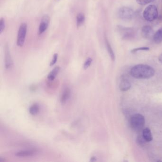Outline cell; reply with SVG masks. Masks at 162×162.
<instances>
[{
  "instance_id": "cell-1",
  "label": "cell",
  "mask_w": 162,
  "mask_h": 162,
  "mask_svg": "<svg viewBox=\"0 0 162 162\" xmlns=\"http://www.w3.org/2000/svg\"><path fill=\"white\" fill-rule=\"evenodd\" d=\"M154 69L148 65H136L130 70L131 75L137 79H148L154 75Z\"/></svg>"
},
{
  "instance_id": "cell-2",
  "label": "cell",
  "mask_w": 162,
  "mask_h": 162,
  "mask_svg": "<svg viewBox=\"0 0 162 162\" xmlns=\"http://www.w3.org/2000/svg\"><path fill=\"white\" fill-rule=\"evenodd\" d=\"M145 124V117L141 114H136L131 117L130 125L131 128L134 130H140L144 127Z\"/></svg>"
},
{
  "instance_id": "cell-3",
  "label": "cell",
  "mask_w": 162,
  "mask_h": 162,
  "mask_svg": "<svg viewBox=\"0 0 162 162\" xmlns=\"http://www.w3.org/2000/svg\"><path fill=\"white\" fill-rule=\"evenodd\" d=\"M158 16V10L154 5H149L146 7L143 12V17L148 21H154Z\"/></svg>"
},
{
  "instance_id": "cell-4",
  "label": "cell",
  "mask_w": 162,
  "mask_h": 162,
  "mask_svg": "<svg viewBox=\"0 0 162 162\" xmlns=\"http://www.w3.org/2000/svg\"><path fill=\"white\" fill-rule=\"evenodd\" d=\"M118 15L119 18L124 21H129L133 19L134 15V11L127 7H122L119 9Z\"/></svg>"
},
{
  "instance_id": "cell-5",
  "label": "cell",
  "mask_w": 162,
  "mask_h": 162,
  "mask_svg": "<svg viewBox=\"0 0 162 162\" xmlns=\"http://www.w3.org/2000/svg\"><path fill=\"white\" fill-rule=\"evenodd\" d=\"M27 31V25L23 23L20 25L18 32L17 45L19 47L23 46L25 42V37Z\"/></svg>"
},
{
  "instance_id": "cell-6",
  "label": "cell",
  "mask_w": 162,
  "mask_h": 162,
  "mask_svg": "<svg viewBox=\"0 0 162 162\" xmlns=\"http://www.w3.org/2000/svg\"><path fill=\"white\" fill-rule=\"evenodd\" d=\"M119 32L122 33V38L124 40H131L134 35V30L133 28H127L119 26Z\"/></svg>"
},
{
  "instance_id": "cell-7",
  "label": "cell",
  "mask_w": 162,
  "mask_h": 162,
  "mask_svg": "<svg viewBox=\"0 0 162 162\" xmlns=\"http://www.w3.org/2000/svg\"><path fill=\"white\" fill-rule=\"evenodd\" d=\"M50 22V16L48 14L44 15L41 20L39 29V34H42L47 30L49 26Z\"/></svg>"
},
{
  "instance_id": "cell-8",
  "label": "cell",
  "mask_w": 162,
  "mask_h": 162,
  "mask_svg": "<svg viewBox=\"0 0 162 162\" xmlns=\"http://www.w3.org/2000/svg\"><path fill=\"white\" fill-rule=\"evenodd\" d=\"M4 53H5V67L7 70L11 69L12 66V61L11 57V53L10 52L8 44H6L4 47Z\"/></svg>"
},
{
  "instance_id": "cell-9",
  "label": "cell",
  "mask_w": 162,
  "mask_h": 162,
  "mask_svg": "<svg viewBox=\"0 0 162 162\" xmlns=\"http://www.w3.org/2000/svg\"><path fill=\"white\" fill-rule=\"evenodd\" d=\"M154 33L153 28L149 25H145L141 29V35L146 39L153 38Z\"/></svg>"
},
{
  "instance_id": "cell-10",
  "label": "cell",
  "mask_w": 162,
  "mask_h": 162,
  "mask_svg": "<svg viewBox=\"0 0 162 162\" xmlns=\"http://www.w3.org/2000/svg\"><path fill=\"white\" fill-rule=\"evenodd\" d=\"M38 151L36 149H32L21 150L15 154L16 156L19 157H26L33 156L38 154Z\"/></svg>"
},
{
  "instance_id": "cell-11",
  "label": "cell",
  "mask_w": 162,
  "mask_h": 162,
  "mask_svg": "<svg viewBox=\"0 0 162 162\" xmlns=\"http://www.w3.org/2000/svg\"><path fill=\"white\" fill-rule=\"evenodd\" d=\"M71 96V90L69 88H66L64 90L61 98V102L64 104L67 102Z\"/></svg>"
},
{
  "instance_id": "cell-12",
  "label": "cell",
  "mask_w": 162,
  "mask_h": 162,
  "mask_svg": "<svg viewBox=\"0 0 162 162\" xmlns=\"http://www.w3.org/2000/svg\"><path fill=\"white\" fill-rule=\"evenodd\" d=\"M143 137L144 138L145 141L149 142L153 140V137L151 131L149 128H145L143 130Z\"/></svg>"
},
{
  "instance_id": "cell-13",
  "label": "cell",
  "mask_w": 162,
  "mask_h": 162,
  "mask_svg": "<svg viewBox=\"0 0 162 162\" xmlns=\"http://www.w3.org/2000/svg\"><path fill=\"white\" fill-rule=\"evenodd\" d=\"M131 84L130 82L127 79H123L119 85L120 90L122 91H128L131 88Z\"/></svg>"
},
{
  "instance_id": "cell-14",
  "label": "cell",
  "mask_w": 162,
  "mask_h": 162,
  "mask_svg": "<svg viewBox=\"0 0 162 162\" xmlns=\"http://www.w3.org/2000/svg\"><path fill=\"white\" fill-rule=\"evenodd\" d=\"M153 39L156 43L159 44L162 42V28L159 29L154 33Z\"/></svg>"
},
{
  "instance_id": "cell-15",
  "label": "cell",
  "mask_w": 162,
  "mask_h": 162,
  "mask_svg": "<svg viewBox=\"0 0 162 162\" xmlns=\"http://www.w3.org/2000/svg\"><path fill=\"white\" fill-rule=\"evenodd\" d=\"M59 70H60V68L59 66H57L54 68L48 76V79L50 81H53L55 79L58 73H59Z\"/></svg>"
},
{
  "instance_id": "cell-16",
  "label": "cell",
  "mask_w": 162,
  "mask_h": 162,
  "mask_svg": "<svg viewBox=\"0 0 162 162\" xmlns=\"http://www.w3.org/2000/svg\"><path fill=\"white\" fill-rule=\"evenodd\" d=\"M40 110V105L37 103L32 105L29 108V113L32 116H36L39 113Z\"/></svg>"
},
{
  "instance_id": "cell-17",
  "label": "cell",
  "mask_w": 162,
  "mask_h": 162,
  "mask_svg": "<svg viewBox=\"0 0 162 162\" xmlns=\"http://www.w3.org/2000/svg\"><path fill=\"white\" fill-rule=\"evenodd\" d=\"M105 44H106V47H107V50L108 52L109 55L111 59H112V61H114L115 59V56L114 52L113 50L112 49V47L111 46L110 42L108 41V40L107 39V38H105Z\"/></svg>"
},
{
  "instance_id": "cell-18",
  "label": "cell",
  "mask_w": 162,
  "mask_h": 162,
  "mask_svg": "<svg viewBox=\"0 0 162 162\" xmlns=\"http://www.w3.org/2000/svg\"><path fill=\"white\" fill-rule=\"evenodd\" d=\"M85 20V16L83 13H79L77 16V26L79 28L83 25Z\"/></svg>"
},
{
  "instance_id": "cell-19",
  "label": "cell",
  "mask_w": 162,
  "mask_h": 162,
  "mask_svg": "<svg viewBox=\"0 0 162 162\" xmlns=\"http://www.w3.org/2000/svg\"><path fill=\"white\" fill-rule=\"evenodd\" d=\"M150 50L149 47H142L136 48H134L131 50V52L132 53H135L139 51H148Z\"/></svg>"
},
{
  "instance_id": "cell-20",
  "label": "cell",
  "mask_w": 162,
  "mask_h": 162,
  "mask_svg": "<svg viewBox=\"0 0 162 162\" xmlns=\"http://www.w3.org/2000/svg\"><path fill=\"white\" fill-rule=\"evenodd\" d=\"M6 27V21L4 18H1L0 19V34H1L4 31Z\"/></svg>"
},
{
  "instance_id": "cell-21",
  "label": "cell",
  "mask_w": 162,
  "mask_h": 162,
  "mask_svg": "<svg viewBox=\"0 0 162 162\" xmlns=\"http://www.w3.org/2000/svg\"><path fill=\"white\" fill-rule=\"evenodd\" d=\"M93 59L92 58H88V59L86 60V61L85 62L84 65H83V68L84 70H87L90 67V66L91 65V64L92 63Z\"/></svg>"
},
{
  "instance_id": "cell-22",
  "label": "cell",
  "mask_w": 162,
  "mask_h": 162,
  "mask_svg": "<svg viewBox=\"0 0 162 162\" xmlns=\"http://www.w3.org/2000/svg\"><path fill=\"white\" fill-rule=\"evenodd\" d=\"M154 1V0H136L137 3L141 6H145L146 4H149Z\"/></svg>"
},
{
  "instance_id": "cell-23",
  "label": "cell",
  "mask_w": 162,
  "mask_h": 162,
  "mask_svg": "<svg viewBox=\"0 0 162 162\" xmlns=\"http://www.w3.org/2000/svg\"><path fill=\"white\" fill-rule=\"evenodd\" d=\"M58 54L57 53H55L52 59V61L50 62V66H52L54 65L57 62V59H58Z\"/></svg>"
},
{
  "instance_id": "cell-24",
  "label": "cell",
  "mask_w": 162,
  "mask_h": 162,
  "mask_svg": "<svg viewBox=\"0 0 162 162\" xmlns=\"http://www.w3.org/2000/svg\"><path fill=\"white\" fill-rule=\"evenodd\" d=\"M158 60H159L160 63H162V53H161V54L160 55L159 57H158Z\"/></svg>"
},
{
  "instance_id": "cell-25",
  "label": "cell",
  "mask_w": 162,
  "mask_h": 162,
  "mask_svg": "<svg viewBox=\"0 0 162 162\" xmlns=\"http://www.w3.org/2000/svg\"><path fill=\"white\" fill-rule=\"evenodd\" d=\"M91 161H96V158L95 157H93L91 158V160H90Z\"/></svg>"
}]
</instances>
